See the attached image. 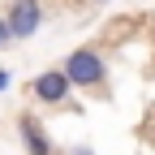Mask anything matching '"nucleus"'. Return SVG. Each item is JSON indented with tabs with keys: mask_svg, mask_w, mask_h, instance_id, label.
<instances>
[{
	"mask_svg": "<svg viewBox=\"0 0 155 155\" xmlns=\"http://www.w3.org/2000/svg\"><path fill=\"white\" fill-rule=\"evenodd\" d=\"M61 69L69 73V82L78 91H104V82H108V61L95 48H73Z\"/></svg>",
	"mask_w": 155,
	"mask_h": 155,
	"instance_id": "nucleus-1",
	"label": "nucleus"
},
{
	"mask_svg": "<svg viewBox=\"0 0 155 155\" xmlns=\"http://www.w3.org/2000/svg\"><path fill=\"white\" fill-rule=\"evenodd\" d=\"M5 22H9L13 39H35L43 26V0H13L5 9Z\"/></svg>",
	"mask_w": 155,
	"mask_h": 155,
	"instance_id": "nucleus-2",
	"label": "nucleus"
},
{
	"mask_svg": "<svg viewBox=\"0 0 155 155\" xmlns=\"http://www.w3.org/2000/svg\"><path fill=\"white\" fill-rule=\"evenodd\" d=\"M69 91H73V82H69V73L65 69H43L30 82V95L39 104H48V108H61V104H69Z\"/></svg>",
	"mask_w": 155,
	"mask_h": 155,
	"instance_id": "nucleus-3",
	"label": "nucleus"
},
{
	"mask_svg": "<svg viewBox=\"0 0 155 155\" xmlns=\"http://www.w3.org/2000/svg\"><path fill=\"white\" fill-rule=\"evenodd\" d=\"M17 134H22L26 155H56V151H52V138H48V129L39 125V116L22 112V116H17Z\"/></svg>",
	"mask_w": 155,
	"mask_h": 155,
	"instance_id": "nucleus-4",
	"label": "nucleus"
},
{
	"mask_svg": "<svg viewBox=\"0 0 155 155\" xmlns=\"http://www.w3.org/2000/svg\"><path fill=\"white\" fill-rule=\"evenodd\" d=\"M13 43V30H9V22H5V13H0V48H9Z\"/></svg>",
	"mask_w": 155,
	"mask_h": 155,
	"instance_id": "nucleus-5",
	"label": "nucleus"
},
{
	"mask_svg": "<svg viewBox=\"0 0 155 155\" xmlns=\"http://www.w3.org/2000/svg\"><path fill=\"white\" fill-rule=\"evenodd\" d=\"M9 82H13V73H9V69H0V95L9 91Z\"/></svg>",
	"mask_w": 155,
	"mask_h": 155,
	"instance_id": "nucleus-6",
	"label": "nucleus"
},
{
	"mask_svg": "<svg viewBox=\"0 0 155 155\" xmlns=\"http://www.w3.org/2000/svg\"><path fill=\"white\" fill-rule=\"evenodd\" d=\"M73 155H95V151L91 147H73Z\"/></svg>",
	"mask_w": 155,
	"mask_h": 155,
	"instance_id": "nucleus-7",
	"label": "nucleus"
},
{
	"mask_svg": "<svg viewBox=\"0 0 155 155\" xmlns=\"http://www.w3.org/2000/svg\"><path fill=\"white\" fill-rule=\"evenodd\" d=\"M95 5H108V0H95Z\"/></svg>",
	"mask_w": 155,
	"mask_h": 155,
	"instance_id": "nucleus-8",
	"label": "nucleus"
}]
</instances>
